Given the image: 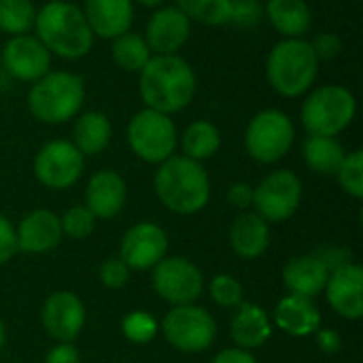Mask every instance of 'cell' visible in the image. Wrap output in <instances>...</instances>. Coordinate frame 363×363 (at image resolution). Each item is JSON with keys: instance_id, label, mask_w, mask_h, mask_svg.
<instances>
[{"instance_id": "cell-1", "label": "cell", "mask_w": 363, "mask_h": 363, "mask_svg": "<svg viewBox=\"0 0 363 363\" xmlns=\"http://www.w3.org/2000/svg\"><path fill=\"white\" fill-rule=\"evenodd\" d=\"M198 91L194 66L181 55H153L138 72V96L147 108L164 115L185 111Z\"/></svg>"}, {"instance_id": "cell-2", "label": "cell", "mask_w": 363, "mask_h": 363, "mask_svg": "<svg viewBox=\"0 0 363 363\" xmlns=\"http://www.w3.org/2000/svg\"><path fill=\"white\" fill-rule=\"evenodd\" d=\"M32 34L60 60H81L91 53L96 43L83 9L68 0H49L38 6Z\"/></svg>"}, {"instance_id": "cell-3", "label": "cell", "mask_w": 363, "mask_h": 363, "mask_svg": "<svg viewBox=\"0 0 363 363\" xmlns=\"http://www.w3.org/2000/svg\"><path fill=\"white\" fill-rule=\"evenodd\" d=\"M153 187L160 202L177 215H196L211 200V177L204 164L177 153L157 164Z\"/></svg>"}, {"instance_id": "cell-4", "label": "cell", "mask_w": 363, "mask_h": 363, "mask_svg": "<svg viewBox=\"0 0 363 363\" xmlns=\"http://www.w3.org/2000/svg\"><path fill=\"white\" fill-rule=\"evenodd\" d=\"M317 60L308 38H281L266 55V81L281 98L306 96L319 77Z\"/></svg>"}, {"instance_id": "cell-5", "label": "cell", "mask_w": 363, "mask_h": 363, "mask_svg": "<svg viewBox=\"0 0 363 363\" xmlns=\"http://www.w3.org/2000/svg\"><path fill=\"white\" fill-rule=\"evenodd\" d=\"M85 96L87 89L81 74L51 68L45 77L30 85L26 104L36 121L60 125L72 121L83 111Z\"/></svg>"}, {"instance_id": "cell-6", "label": "cell", "mask_w": 363, "mask_h": 363, "mask_svg": "<svg viewBox=\"0 0 363 363\" xmlns=\"http://www.w3.org/2000/svg\"><path fill=\"white\" fill-rule=\"evenodd\" d=\"M357 115L355 94L340 83L315 85L300 106V121L308 136H338Z\"/></svg>"}, {"instance_id": "cell-7", "label": "cell", "mask_w": 363, "mask_h": 363, "mask_svg": "<svg viewBox=\"0 0 363 363\" xmlns=\"http://www.w3.org/2000/svg\"><path fill=\"white\" fill-rule=\"evenodd\" d=\"M125 138L136 157L147 164H162L174 155L179 130L170 115L145 106L130 117Z\"/></svg>"}, {"instance_id": "cell-8", "label": "cell", "mask_w": 363, "mask_h": 363, "mask_svg": "<svg viewBox=\"0 0 363 363\" xmlns=\"http://www.w3.org/2000/svg\"><path fill=\"white\" fill-rule=\"evenodd\" d=\"M296 143L294 119L281 108L257 111L245 130V149L259 164H277Z\"/></svg>"}, {"instance_id": "cell-9", "label": "cell", "mask_w": 363, "mask_h": 363, "mask_svg": "<svg viewBox=\"0 0 363 363\" xmlns=\"http://www.w3.org/2000/svg\"><path fill=\"white\" fill-rule=\"evenodd\" d=\"M162 334L181 353H202L215 342L217 323L202 306H172L162 321Z\"/></svg>"}, {"instance_id": "cell-10", "label": "cell", "mask_w": 363, "mask_h": 363, "mask_svg": "<svg viewBox=\"0 0 363 363\" xmlns=\"http://www.w3.org/2000/svg\"><path fill=\"white\" fill-rule=\"evenodd\" d=\"M34 177L49 189L72 187L85 170V155L66 138H53L45 143L32 162Z\"/></svg>"}, {"instance_id": "cell-11", "label": "cell", "mask_w": 363, "mask_h": 363, "mask_svg": "<svg viewBox=\"0 0 363 363\" xmlns=\"http://www.w3.org/2000/svg\"><path fill=\"white\" fill-rule=\"evenodd\" d=\"M302 202V181L296 172L279 168L253 187V208L264 221H287Z\"/></svg>"}, {"instance_id": "cell-12", "label": "cell", "mask_w": 363, "mask_h": 363, "mask_svg": "<svg viewBox=\"0 0 363 363\" xmlns=\"http://www.w3.org/2000/svg\"><path fill=\"white\" fill-rule=\"evenodd\" d=\"M155 294L172 306L194 304L204 289V277L185 257H164L153 266L151 277Z\"/></svg>"}, {"instance_id": "cell-13", "label": "cell", "mask_w": 363, "mask_h": 363, "mask_svg": "<svg viewBox=\"0 0 363 363\" xmlns=\"http://www.w3.org/2000/svg\"><path fill=\"white\" fill-rule=\"evenodd\" d=\"M0 62L4 72L19 83H34L51 70L53 55L45 45L30 32L19 36H9L2 45Z\"/></svg>"}, {"instance_id": "cell-14", "label": "cell", "mask_w": 363, "mask_h": 363, "mask_svg": "<svg viewBox=\"0 0 363 363\" xmlns=\"http://www.w3.org/2000/svg\"><path fill=\"white\" fill-rule=\"evenodd\" d=\"M191 23L174 4H164L149 15L143 38L153 55H177L191 38Z\"/></svg>"}, {"instance_id": "cell-15", "label": "cell", "mask_w": 363, "mask_h": 363, "mask_svg": "<svg viewBox=\"0 0 363 363\" xmlns=\"http://www.w3.org/2000/svg\"><path fill=\"white\" fill-rule=\"evenodd\" d=\"M168 251V236L166 232L151 221H143L132 225L123 240L119 257L125 262L130 270H151L166 257Z\"/></svg>"}, {"instance_id": "cell-16", "label": "cell", "mask_w": 363, "mask_h": 363, "mask_svg": "<svg viewBox=\"0 0 363 363\" xmlns=\"http://www.w3.org/2000/svg\"><path fill=\"white\" fill-rule=\"evenodd\" d=\"M40 321L55 342H72L85 325V306L72 291H55L45 300Z\"/></svg>"}, {"instance_id": "cell-17", "label": "cell", "mask_w": 363, "mask_h": 363, "mask_svg": "<svg viewBox=\"0 0 363 363\" xmlns=\"http://www.w3.org/2000/svg\"><path fill=\"white\" fill-rule=\"evenodd\" d=\"M325 296L336 315L357 321L363 317V270L362 266L347 262L330 270Z\"/></svg>"}, {"instance_id": "cell-18", "label": "cell", "mask_w": 363, "mask_h": 363, "mask_svg": "<svg viewBox=\"0 0 363 363\" xmlns=\"http://www.w3.org/2000/svg\"><path fill=\"white\" fill-rule=\"evenodd\" d=\"M81 9L96 38L113 40L132 30L134 23L132 0H85Z\"/></svg>"}, {"instance_id": "cell-19", "label": "cell", "mask_w": 363, "mask_h": 363, "mask_svg": "<svg viewBox=\"0 0 363 363\" xmlns=\"http://www.w3.org/2000/svg\"><path fill=\"white\" fill-rule=\"evenodd\" d=\"M128 198L125 181L115 170H98L85 187V206L96 219H113L121 213Z\"/></svg>"}, {"instance_id": "cell-20", "label": "cell", "mask_w": 363, "mask_h": 363, "mask_svg": "<svg viewBox=\"0 0 363 363\" xmlns=\"http://www.w3.org/2000/svg\"><path fill=\"white\" fill-rule=\"evenodd\" d=\"M62 225L60 217L51 213L49 208H36L30 215H26L19 225L15 228L17 238V251L23 253H47L55 249L62 240Z\"/></svg>"}, {"instance_id": "cell-21", "label": "cell", "mask_w": 363, "mask_h": 363, "mask_svg": "<svg viewBox=\"0 0 363 363\" xmlns=\"http://www.w3.org/2000/svg\"><path fill=\"white\" fill-rule=\"evenodd\" d=\"M330 279V268L319 255H300L287 262L283 270V283L291 296L315 300L325 291Z\"/></svg>"}, {"instance_id": "cell-22", "label": "cell", "mask_w": 363, "mask_h": 363, "mask_svg": "<svg viewBox=\"0 0 363 363\" xmlns=\"http://www.w3.org/2000/svg\"><path fill=\"white\" fill-rule=\"evenodd\" d=\"M264 17L281 38H306L313 28L308 0H266Z\"/></svg>"}, {"instance_id": "cell-23", "label": "cell", "mask_w": 363, "mask_h": 363, "mask_svg": "<svg viewBox=\"0 0 363 363\" xmlns=\"http://www.w3.org/2000/svg\"><path fill=\"white\" fill-rule=\"evenodd\" d=\"M274 323L287 336L306 338L321 330V313L313 300L289 294L277 304Z\"/></svg>"}, {"instance_id": "cell-24", "label": "cell", "mask_w": 363, "mask_h": 363, "mask_svg": "<svg viewBox=\"0 0 363 363\" xmlns=\"http://www.w3.org/2000/svg\"><path fill=\"white\" fill-rule=\"evenodd\" d=\"M230 336L234 345L242 351H253L264 347L272 336V323L266 315V311L257 304L242 302L232 317L230 323Z\"/></svg>"}, {"instance_id": "cell-25", "label": "cell", "mask_w": 363, "mask_h": 363, "mask_svg": "<svg viewBox=\"0 0 363 363\" xmlns=\"http://www.w3.org/2000/svg\"><path fill=\"white\" fill-rule=\"evenodd\" d=\"M230 245L242 259H257L270 245V228L257 213H240L230 228Z\"/></svg>"}, {"instance_id": "cell-26", "label": "cell", "mask_w": 363, "mask_h": 363, "mask_svg": "<svg viewBox=\"0 0 363 363\" xmlns=\"http://www.w3.org/2000/svg\"><path fill=\"white\" fill-rule=\"evenodd\" d=\"M113 136V125L102 111H81L72 125V145L83 155H100Z\"/></svg>"}, {"instance_id": "cell-27", "label": "cell", "mask_w": 363, "mask_h": 363, "mask_svg": "<svg viewBox=\"0 0 363 363\" xmlns=\"http://www.w3.org/2000/svg\"><path fill=\"white\" fill-rule=\"evenodd\" d=\"M179 145L189 160H211L221 149V130L208 119H196L183 130V134H179Z\"/></svg>"}, {"instance_id": "cell-28", "label": "cell", "mask_w": 363, "mask_h": 363, "mask_svg": "<svg viewBox=\"0 0 363 363\" xmlns=\"http://www.w3.org/2000/svg\"><path fill=\"white\" fill-rule=\"evenodd\" d=\"M302 155L313 172L332 177L338 172L347 151L334 136H306L302 145Z\"/></svg>"}, {"instance_id": "cell-29", "label": "cell", "mask_w": 363, "mask_h": 363, "mask_svg": "<svg viewBox=\"0 0 363 363\" xmlns=\"http://www.w3.org/2000/svg\"><path fill=\"white\" fill-rule=\"evenodd\" d=\"M111 57L117 68L138 74L147 66V62L153 57V53L147 40L143 38V34L130 30L111 40Z\"/></svg>"}, {"instance_id": "cell-30", "label": "cell", "mask_w": 363, "mask_h": 363, "mask_svg": "<svg viewBox=\"0 0 363 363\" xmlns=\"http://www.w3.org/2000/svg\"><path fill=\"white\" fill-rule=\"evenodd\" d=\"M172 4L202 26H225L232 17V0H172Z\"/></svg>"}, {"instance_id": "cell-31", "label": "cell", "mask_w": 363, "mask_h": 363, "mask_svg": "<svg viewBox=\"0 0 363 363\" xmlns=\"http://www.w3.org/2000/svg\"><path fill=\"white\" fill-rule=\"evenodd\" d=\"M36 4L32 0H0V32L6 36L30 34L36 19Z\"/></svg>"}, {"instance_id": "cell-32", "label": "cell", "mask_w": 363, "mask_h": 363, "mask_svg": "<svg viewBox=\"0 0 363 363\" xmlns=\"http://www.w3.org/2000/svg\"><path fill=\"white\" fill-rule=\"evenodd\" d=\"M340 183V187L355 200L363 198V153L351 151L345 155L338 172L334 174Z\"/></svg>"}, {"instance_id": "cell-33", "label": "cell", "mask_w": 363, "mask_h": 363, "mask_svg": "<svg viewBox=\"0 0 363 363\" xmlns=\"http://www.w3.org/2000/svg\"><path fill=\"white\" fill-rule=\"evenodd\" d=\"M121 332H123V336H125L130 342H134V345H149V342L157 336L160 325H157V321H155L149 313H145V311H134V313H130V315L121 321Z\"/></svg>"}, {"instance_id": "cell-34", "label": "cell", "mask_w": 363, "mask_h": 363, "mask_svg": "<svg viewBox=\"0 0 363 363\" xmlns=\"http://www.w3.org/2000/svg\"><path fill=\"white\" fill-rule=\"evenodd\" d=\"M62 234H66L72 240H83L96 230V217L87 211L85 204L81 206H70L62 217H60Z\"/></svg>"}, {"instance_id": "cell-35", "label": "cell", "mask_w": 363, "mask_h": 363, "mask_svg": "<svg viewBox=\"0 0 363 363\" xmlns=\"http://www.w3.org/2000/svg\"><path fill=\"white\" fill-rule=\"evenodd\" d=\"M211 298L221 308H236L242 304V285L230 274H217L211 281Z\"/></svg>"}, {"instance_id": "cell-36", "label": "cell", "mask_w": 363, "mask_h": 363, "mask_svg": "<svg viewBox=\"0 0 363 363\" xmlns=\"http://www.w3.org/2000/svg\"><path fill=\"white\" fill-rule=\"evenodd\" d=\"M264 17V6L259 0H232L230 23L238 28H255Z\"/></svg>"}, {"instance_id": "cell-37", "label": "cell", "mask_w": 363, "mask_h": 363, "mask_svg": "<svg viewBox=\"0 0 363 363\" xmlns=\"http://www.w3.org/2000/svg\"><path fill=\"white\" fill-rule=\"evenodd\" d=\"M308 43H311V47H313V51H315V55H317V60L319 62H332V60H336L340 53H342V38L336 34V32H317L313 38H308Z\"/></svg>"}, {"instance_id": "cell-38", "label": "cell", "mask_w": 363, "mask_h": 363, "mask_svg": "<svg viewBox=\"0 0 363 363\" xmlns=\"http://www.w3.org/2000/svg\"><path fill=\"white\" fill-rule=\"evenodd\" d=\"M130 272L121 257H111L100 266V283L108 289H121L130 281Z\"/></svg>"}, {"instance_id": "cell-39", "label": "cell", "mask_w": 363, "mask_h": 363, "mask_svg": "<svg viewBox=\"0 0 363 363\" xmlns=\"http://www.w3.org/2000/svg\"><path fill=\"white\" fill-rule=\"evenodd\" d=\"M17 253V238L13 223L0 213V266Z\"/></svg>"}, {"instance_id": "cell-40", "label": "cell", "mask_w": 363, "mask_h": 363, "mask_svg": "<svg viewBox=\"0 0 363 363\" xmlns=\"http://www.w3.org/2000/svg\"><path fill=\"white\" fill-rule=\"evenodd\" d=\"M228 202L242 213L253 208V187L249 183H234L228 189Z\"/></svg>"}, {"instance_id": "cell-41", "label": "cell", "mask_w": 363, "mask_h": 363, "mask_svg": "<svg viewBox=\"0 0 363 363\" xmlns=\"http://www.w3.org/2000/svg\"><path fill=\"white\" fill-rule=\"evenodd\" d=\"M45 363H81L79 351L72 342H57L45 357Z\"/></svg>"}, {"instance_id": "cell-42", "label": "cell", "mask_w": 363, "mask_h": 363, "mask_svg": "<svg viewBox=\"0 0 363 363\" xmlns=\"http://www.w3.org/2000/svg\"><path fill=\"white\" fill-rule=\"evenodd\" d=\"M211 363H257L255 357L251 355V351H242V349H225L221 353L215 355V359Z\"/></svg>"}, {"instance_id": "cell-43", "label": "cell", "mask_w": 363, "mask_h": 363, "mask_svg": "<svg viewBox=\"0 0 363 363\" xmlns=\"http://www.w3.org/2000/svg\"><path fill=\"white\" fill-rule=\"evenodd\" d=\"M317 342L325 353H336L340 349V336L332 330H319L317 332Z\"/></svg>"}, {"instance_id": "cell-44", "label": "cell", "mask_w": 363, "mask_h": 363, "mask_svg": "<svg viewBox=\"0 0 363 363\" xmlns=\"http://www.w3.org/2000/svg\"><path fill=\"white\" fill-rule=\"evenodd\" d=\"M134 4H140V6H145V9H160V6H164L166 4V0H132Z\"/></svg>"}, {"instance_id": "cell-45", "label": "cell", "mask_w": 363, "mask_h": 363, "mask_svg": "<svg viewBox=\"0 0 363 363\" xmlns=\"http://www.w3.org/2000/svg\"><path fill=\"white\" fill-rule=\"evenodd\" d=\"M4 345H6V330H4V323H2V319H0V353H2V349H4Z\"/></svg>"}, {"instance_id": "cell-46", "label": "cell", "mask_w": 363, "mask_h": 363, "mask_svg": "<svg viewBox=\"0 0 363 363\" xmlns=\"http://www.w3.org/2000/svg\"><path fill=\"white\" fill-rule=\"evenodd\" d=\"M308 2H311V0H308Z\"/></svg>"}]
</instances>
